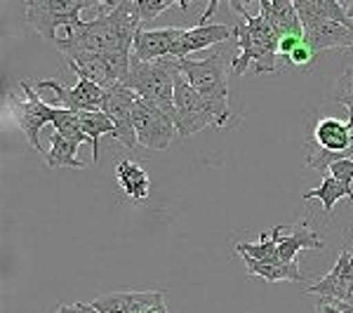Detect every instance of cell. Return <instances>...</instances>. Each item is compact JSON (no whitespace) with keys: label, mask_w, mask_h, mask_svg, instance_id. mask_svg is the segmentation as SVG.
Instances as JSON below:
<instances>
[{"label":"cell","mask_w":353,"mask_h":313,"mask_svg":"<svg viewBox=\"0 0 353 313\" xmlns=\"http://www.w3.org/2000/svg\"><path fill=\"white\" fill-rule=\"evenodd\" d=\"M139 8L137 0H104L99 5V17L92 21H81L68 26L57 41V50L64 59H76L81 54L97 52H128L132 54L134 36L139 31Z\"/></svg>","instance_id":"6da1fadb"},{"label":"cell","mask_w":353,"mask_h":313,"mask_svg":"<svg viewBox=\"0 0 353 313\" xmlns=\"http://www.w3.org/2000/svg\"><path fill=\"white\" fill-rule=\"evenodd\" d=\"M231 8L243 17L241 24L233 26L238 45V57H233V76L243 73H276L281 71V59H278V43H281V31L266 19L264 14L250 17L243 3H231Z\"/></svg>","instance_id":"7a4b0ae2"},{"label":"cell","mask_w":353,"mask_h":313,"mask_svg":"<svg viewBox=\"0 0 353 313\" xmlns=\"http://www.w3.org/2000/svg\"><path fill=\"white\" fill-rule=\"evenodd\" d=\"M179 76V59L161 61H134L130 66V76L123 85L141 97L144 101L158 106L174 121V81Z\"/></svg>","instance_id":"3957f363"},{"label":"cell","mask_w":353,"mask_h":313,"mask_svg":"<svg viewBox=\"0 0 353 313\" xmlns=\"http://www.w3.org/2000/svg\"><path fill=\"white\" fill-rule=\"evenodd\" d=\"M179 73L205 99L212 101L224 116L231 118L229 73H233V59L226 57L224 48H219L212 57H205V59H181Z\"/></svg>","instance_id":"277c9868"},{"label":"cell","mask_w":353,"mask_h":313,"mask_svg":"<svg viewBox=\"0 0 353 313\" xmlns=\"http://www.w3.org/2000/svg\"><path fill=\"white\" fill-rule=\"evenodd\" d=\"M229 116H224L212 101H208L184 76L174 81V128L179 137H191L203 128H224Z\"/></svg>","instance_id":"5b68a950"},{"label":"cell","mask_w":353,"mask_h":313,"mask_svg":"<svg viewBox=\"0 0 353 313\" xmlns=\"http://www.w3.org/2000/svg\"><path fill=\"white\" fill-rule=\"evenodd\" d=\"M99 0H28L24 3V19L43 38L57 43L59 31L81 24V12L99 8Z\"/></svg>","instance_id":"8992f818"},{"label":"cell","mask_w":353,"mask_h":313,"mask_svg":"<svg viewBox=\"0 0 353 313\" xmlns=\"http://www.w3.org/2000/svg\"><path fill=\"white\" fill-rule=\"evenodd\" d=\"M73 73H78L81 81H90L99 85L101 90H109L113 85L128 81L130 66H132V54L128 52H97V54H81L76 59L66 61Z\"/></svg>","instance_id":"52a82bcc"},{"label":"cell","mask_w":353,"mask_h":313,"mask_svg":"<svg viewBox=\"0 0 353 313\" xmlns=\"http://www.w3.org/2000/svg\"><path fill=\"white\" fill-rule=\"evenodd\" d=\"M132 123L137 132V144L146 146V149L165 151L172 146L174 141V121L158 106L144 101L141 97H137L134 111H132Z\"/></svg>","instance_id":"ba28073f"},{"label":"cell","mask_w":353,"mask_h":313,"mask_svg":"<svg viewBox=\"0 0 353 313\" xmlns=\"http://www.w3.org/2000/svg\"><path fill=\"white\" fill-rule=\"evenodd\" d=\"M219 3L217 0H212V3L208 5V10L203 12L201 21H198V26L193 28H184V33H181V38L176 41L174 50H172V59H189L191 52H196V50H205V48H212V45H221L226 43L229 38H233L236 33H233V26H226V24H210V17L217 12Z\"/></svg>","instance_id":"9c48e42d"},{"label":"cell","mask_w":353,"mask_h":313,"mask_svg":"<svg viewBox=\"0 0 353 313\" xmlns=\"http://www.w3.org/2000/svg\"><path fill=\"white\" fill-rule=\"evenodd\" d=\"M134 101L137 94L128 85H113L106 90L104 97V106L101 113L111 118L113 128H116V139L121 141L125 149H134L137 146V132H134V123H132V111H134Z\"/></svg>","instance_id":"30bf717a"},{"label":"cell","mask_w":353,"mask_h":313,"mask_svg":"<svg viewBox=\"0 0 353 313\" xmlns=\"http://www.w3.org/2000/svg\"><path fill=\"white\" fill-rule=\"evenodd\" d=\"M33 85L38 90H52L57 97L54 104L59 109L81 113V111H101V106H104L106 90H101L99 85L90 81H78V85H73V88H66L59 81H36Z\"/></svg>","instance_id":"8fae6325"},{"label":"cell","mask_w":353,"mask_h":313,"mask_svg":"<svg viewBox=\"0 0 353 313\" xmlns=\"http://www.w3.org/2000/svg\"><path fill=\"white\" fill-rule=\"evenodd\" d=\"M304 41L313 54L323 50H351L353 48V24H341L332 19H301Z\"/></svg>","instance_id":"7c38bea8"},{"label":"cell","mask_w":353,"mask_h":313,"mask_svg":"<svg viewBox=\"0 0 353 313\" xmlns=\"http://www.w3.org/2000/svg\"><path fill=\"white\" fill-rule=\"evenodd\" d=\"M21 90H24V104H21L19 128H21V132L26 134L28 144H31L36 151L43 153L41 130L45 128V125H52L54 106H50L48 101H43L41 97H38L31 81H21Z\"/></svg>","instance_id":"4fadbf2b"},{"label":"cell","mask_w":353,"mask_h":313,"mask_svg":"<svg viewBox=\"0 0 353 313\" xmlns=\"http://www.w3.org/2000/svg\"><path fill=\"white\" fill-rule=\"evenodd\" d=\"M184 28L181 26H165L156 28V31H144L139 28L134 36L132 45V59L134 61H161L172 57V50L176 41L181 38Z\"/></svg>","instance_id":"5bb4252c"},{"label":"cell","mask_w":353,"mask_h":313,"mask_svg":"<svg viewBox=\"0 0 353 313\" xmlns=\"http://www.w3.org/2000/svg\"><path fill=\"white\" fill-rule=\"evenodd\" d=\"M306 292L318 294V297H332L349 304L353 297V257L349 250H341L337 264Z\"/></svg>","instance_id":"9a60e30c"},{"label":"cell","mask_w":353,"mask_h":313,"mask_svg":"<svg viewBox=\"0 0 353 313\" xmlns=\"http://www.w3.org/2000/svg\"><path fill=\"white\" fill-rule=\"evenodd\" d=\"M313 141L321 146L327 156L334 161L339 158H349L353 146V134L349 121H339V118H321L313 128Z\"/></svg>","instance_id":"2e32d148"},{"label":"cell","mask_w":353,"mask_h":313,"mask_svg":"<svg viewBox=\"0 0 353 313\" xmlns=\"http://www.w3.org/2000/svg\"><path fill=\"white\" fill-rule=\"evenodd\" d=\"M116 184L134 205H144L149 201L151 179L141 165L132 161H121L116 165Z\"/></svg>","instance_id":"e0dca14e"},{"label":"cell","mask_w":353,"mask_h":313,"mask_svg":"<svg viewBox=\"0 0 353 313\" xmlns=\"http://www.w3.org/2000/svg\"><path fill=\"white\" fill-rule=\"evenodd\" d=\"M259 8L261 14L281 31V36H304L294 0H259Z\"/></svg>","instance_id":"ac0fdd59"},{"label":"cell","mask_w":353,"mask_h":313,"mask_svg":"<svg viewBox=\"0 0 353 313\" xmlns=\"http://www.w3.org/2000/svg\"><path fill=\"white\" fill-rule=\"evenodd\" d=\"M323 248L325 245H323V241L318 238V233L311 231L306 224L294 231L285 229V233L281 236V243H278V261H283V264H294L301 250H323Z\"/></svg>","instance_id":"d6986e66"},{"label":"cell","mask_w":353,"mask_h":313,"mask_svg":"<svg viewBox=\"0 0 353 313\" xmlns=\"http://www.w3.org/2000/svg\"><path fill=\"white\" fill-rule=\"evenodd\" d=\"M245 266H248V273L250 276H259L269 283H278V281H290V283H301L304 276L299 271V264H283V261H254V259H248L243 257Z\"/></svg>","instance_id":"ffe728a7"},{"label":"cell","mask_w":353,"mask_h":313,"mask_svg":"<svg viewBox=\"0 0 353 313\" xmlns=\"http://www.w3.org/2000/svg\"><path fill=\"white\" fill-rule=\"evenodd\" d=\"M299 19H332L341 24H351L344 3L337 0H294Z\"/></svg>","instance_id":"44dd1931"},{"label":"cell","mask_w":353,"mask_h":313,"mask_svg":"<svg viewBox=\"0 0 353 313\" xmlns=\"http://www.w3.org/2000/svg\"><path fill=\"white\" fill-rule=\"evenodd\" d=\"M50 141H52V146H50V151L45 153V163H48V168H76V170H83L85 163L78 161V141L68 139V137L59 134V132H52L50 137Z\"/></svg>","instance_id":"7402d4cb"},{"label":"cell","mask_w":353,"mask_h":313,"mask_svg":"<svg viewBox=\"0 0 353 313\" xmlns=\"http://www.w3.org/2000/svg\"><path fill=\"white\" fill-rule=\"evenodd\" d=\"M283 233H285V226H276V229L261 233L259 243H238L236 252L241 254V257H248L254 261H276L278 243H281Z\"/></svg>","instance_id":"603a6c76"},{"label":"cell","mask_w":353,"mask_h":313,"mask_svg":"<svg viewBox=\"0 0 353 313\" xmlns=\"http://www.w3.org/2000/svg\"><path fill=\"white\" fill-rule=\"evenodd\" d=\"M78 118H81V130L90 139V146H92V163H99V139L104 134L113 137L116 128H113L111 118L101 111H81Z\"/></svg>","instance_id":"cb8c5ba5"},{"label":"cell","mask_w":353,"mask_h":313,"mask_svg":"<svg viewBox=\"0 0 353 313\" xmlns=\"http://www.w3.org/2000/svg\"><path fill=\"white\" fill-rule=\"evenodd\" d=\"M306 203L309 201H321L323 203V210H325V214H332L334 205H337L341 198H349V201L353 203V189H349V186H344L339 179H334L332 174H327V177H323L321 186L313 191H306L304 196Z\"/></svg>","instance_id":"d4e9b609"},{"label":"cell","mask_w":353,"mask_h":313,"mask_svg":"<svg viewBox=\"0 0 353 313\" xmlns=\"http://www.w3.org/2000/svg\"><path fill=\"white\" fill-rule=\"evenodd\" d=\"M92 306L99 313H132L134 306V292H113L106 297H99L92 301Z\"/></svg>","instance_id":"484cf974"},{"label":"cell","mask_w":353,"mask_h":313,"mask_svg":"<svg viewBox=\"0 0 353 313\" xmlns=\"http://www.w3.org/2000/svg\"><path fill=\"white\" fill-rule=\"evenodd\" d=\"M334 99H337L341 106H346V111H349V125H351V134H353V66L346 68L339 76L337 85H334ZM349 158H353V146H351Z\"/></svg>","instance_id":"4316f807"},{"label":"cell","mask_w":353,"mask_h":313,"mask_svg":"<svg viewBox=\"0 0 353 313\" xmlns=\"http://www.w3.org/2000/svg\"><path fill=\"white\" fill-rule=\"evenodd\" d=\"M174 5H179V8H189V3H186V0H137V8H139L141 21L156 19L158 14H163L165 10L174 8Z\"/></svg>","instance_id":"83f0119b"},{"label":"cell","mask_w":353,"mask_h":313,"mask_svg":"<svg viewBox=\"0 0 353 313\" xmlns=\"http://www.w3.org/2000/svg\"><path fill=\"white\" fill-rule=\"evenodd\" d=\"M327 172L332 174L334 179H339L344 186H349L353 189V158H339V161H334L332 165L327 168Z\"/></svg>","instance_id":"f1b7e54d"},{"label":"cell","mask_w":353,"mask_h":313,"mask_svg":"<svg viewBox=\"0 0 353 313\" xmlns=\"http://www.w3.org/2000/svg\"><path fill=\"white\" fill-rule=\"evenodd\" d=\"M313 59H316V54H313V50L304 41V43L297 45V48L292 50V54L288 57V64H292V66H311Z\"/></svg>","instance_id":"f546056e"},{"label":"cell","mask_w":353,"mask_h":313,"mask_svg":"<svg viewBox=\"0 0 353 313\" xmlns=\"http://www.w3.org/2000/svg\"><path fill=\"white\" fill-rule=\"evenodd\" d=\"M73 309H76V313H99L92 304H83V301H81V304L73 306Z\"/></svg>","instance_id":"4dcf8cb0"},{"label":"cell","mask_w":353,"mask_h":313,"mask_svg":"<svg viewBox=\"0 0 353 313\" xmlns=\"http://www.w3.org/2000/svg\"><path fill=\"white\" fill-rule=\"evenodd\" d=\"M344 8H346V14H349V19H353V0H346Z\"/></svg>","instance_id":"1f68e13d"},{"label":"cell","mask_w":353,"mask_h":313,"mask_svg":"<svg viewBox=\"0 0 353 313\" xmlns=\"http://www.w3.org/2000/svg\"><path fill=\"white\" fill-rule=\"evenodd\" d=\"M54 313H76V309H73V306H59Z\"/></svg>","instance_id":"d6a6232c"}]
</instances>
